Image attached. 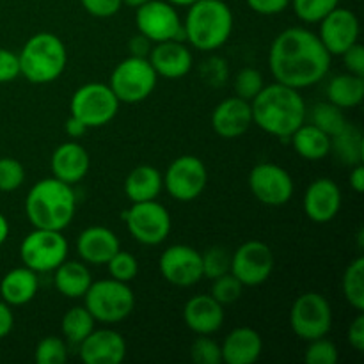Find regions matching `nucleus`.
<instances>
[{
	"instance_id": "obj_43",
	"label": "nucleus",
	"mask_w": 364,
	"mask_h": 364,
	"mask_svg": "<svg viewBox=\"0 0 364 364\" xmlns=\"http://www.w3.org/2000/svg\"><path fill=\"white\" fill-rule=\"evenodd\" d=\"M191 359L198 364H220V345L210 336H198L191 345Z\"/></svg>"
},
{
	"instance_id": "obj_36",
	"label": "nucleus",
	"mask_w": 364,
	"mask_h": 364,
	"mask_svg": "<svg viewBox=\"0 0 364 364\" xmlns=\"http://www.w3.org/2000/svg\"><path fill=\"white\" fill-rule=\"evenodd\" d=\"M201 263H203V277H208V279L213 281L217 279V277L230 272L231 255L226 247L213 245V247L206 249L205 252H201Z\"/></svg>"
},
{
	"instance_id": "obj_15",
	"label": "nucleus",
	"mask_w": 364,
	"mask_h": 364,
	"mask_svg": "<svg viewBox=\"0 0 364 364\" xmlns=\"http://www.w3.org/2000/svg\"><path fill=\"white\" fill-rule=\"evenodd\" d=\"M249 188L259 203L267 206H283L294 196L290 173L272 162H263L249 173Z\"/></svg>"
},
{
	"instance_id": "obj_54",
	"label": "nucleus",
	"mask_w": 364,
	"mask_h": 364,
	"mask_svg": "<svg viewBox=\"0 0 364 364\" xmlns=\"http://www.w3.org/2000/svg\"><path fill=\"white\" fill-rule=\"evenodd\" d=\"M166 2H169L171 6L188 7V6H192V4H194V2H198V0H166Z\"/></svg>"
},
{
	"instance_id": "obj_23",
	"label": "nucleus",
	"mask_w": 364,
	"mask_h": 364,
	"mask_svg": "<svg viewBox=\"0 0 364 364\" xmlns=\"http://www.w3.org/2000/svg\"><path fill=\"white\" fill-rule=\"evenodd\" d=\"M121 249L119 238L112 230L103 226L85 228L77 238V252L89 265H107Z\"/></svg>"
},
{
	"instance_id": "obj_6",
	"label": "nucleus",
	"mask_w": 364,
	"mask_h": 364,
	"mask_svg": "<svg viewBox=\"0 0 364 364\" xmlns=\"http://www.w3.org/2000/svg\"><path fill=\"white\" fill-rule=\"evenodd\" d=\"M82 299L96 322L105 323V326L123 322L135 308V295L128 283H121L112 277L92 281Z\"/></svg>"
},
{
	"instance_id": "obj_39",
	"label": "nucleus",
	"mask_w": 364,
	"mask_h": 364,
	"mask_svg": "<svg viewBox=\"0 0 364 364\" xmlns=\"http://www.w3.org/2000/svg\"><path fill=\"white\" fill-rule=\"evenodd\" d=\"M109 274L112 279L121 281V283H132L139 274V262L132 252L117 251L107 263Z\"/></svg>"
},
{
	"instance_id": "obj_50",
	"label": "nucleus",
	"mask_w": 364,
	"mask_h": 364,
	"mask_svg": "<svg viewBox=\"0 0 364 364\" xmlns=\"http://www.w3.org/2000/svg\"><path fill=\"white\" fill-rule=\"evenodd\" d=\"M14 327V315L13 309L7 302H4L0 299V340H4L6 336H9V333Z\"/></svg>"
},
{
	"instance_id": "obj_9",
	"label": "nucleus",
	"mask_w": 364,
	"mask_h": 364,
	"mask_svg": "<svg viewBox=\"0 0 364 364\" xmlns=\"http://www.w3.org/2000/svg\"><path fill=\"white\" fill-rule=\"evenodd\" d=\"M121 217L127 223L130 237L142 245H160L166 242L173 226L169 212L156 199L132 203Z\"/></svg>"
},
{
	"instance_id": "obj_48",
	"label": "nucleus",
	"mask_w": 364,
	"mask_h": 364,
	"mask_svg": "<svg viewBox=\"0 0 364 364\" xmlns=\"http://www.w3.org/2000/svg\"><path fill=\"white\" fill-rule=\"evenodd\" d=\"M347 340L354 350L358 352L364 350V315L363 313H359V315L354 318V322L350 323V327H348Z\"/></svg>"
},
{
	"instance_id": "obj_52",
	"label": "nucleus",
	"mask_w": 364,
	"mask_h": 364,
	"mask_svg": "<svg viewBox=\"0 0 364 364\" xmlns=\"http://www.w3.org/2000/svg\"><path fill=\"white\" fill-rule=\"evenodd\" d=\"M350 187L354 188L355 194H363L364 191V166L363 164H358V166H352L350 171Z\"/></svg>"
},
{
	"instance_id": "obj_17",
	"label": "nucleus",
	"mask_w": 364,
	"mask_h": 364,
	"mask_svg": "<svg viewBox=\"0 0 364 364\" xmlns=\"http://www.w3.org/2000/svg\"><path fill=\"white\" fill-rule=\"evenodd\" d=\"M320 41L331 55H341L359 39V20L350 9L338 6L320 21Z\"/></svg>"
},
{
	"instance_id": "obj_29",
	"label": "nucleus",
	"mask_w": 364,
	"mask_h": 364,
	"mask_svg": "<svg viewBox=\"0 0 364 364\" xmlns=\"http://www.w3.org/2000/svg\"><path fill=\"white\" fill-rule=\"evenodd\" d=\"M295 153L304 160H322L331 155V137L313 123H302L290 135Z\"/></svg>"
},
{
	"instance_id": "obj_21",
	"label": "nucleus",
	"mask_w": 364,
	"mask_h": 364,
	"mask_svg": "<svg viewBox=\"0 0 364 364\" xmlns=\"http://www.w3.org/2000/svg\"><path fill=\"white\" fill-rule=\"evenodd\" d=\"M252 124V110L251 103L238 96L223 100L219 105L213 109L212 114V128L219 137L223 139H238Z\"/></svg>"
},
{
	"instance_id": "obj_2",
	"label": "nucleus",
	"mask_w": 364,
	"mask_h": 364,
	"mask_svg": "<svg viewBox=\"0 0 364 364\" xmlns=\"http://www.w3.org/2000/svg\"><path fill=\"white\" fill-rule=\"evenodd\" d=\"M251 110L252 124L279 139H290L308 117V107L299 89L279 82L265 85L251 102Z\"/></svg>"
},
{
	"instance_id": "obj_5",
	"label": "nucleus",
	"mask_w": 364,
	"mask_h": 364,
	"mask_svg": "<svg viewBox=\"0 0 364 364\" xmlns=\"http://www.w3.org/2000/svg\"><path fill=\"white\" fill-rule=\"evenodd\" d=\"M20 75L31 84H50L64 73L68 66L66 45L52 32H38L27 39L21 52Z\"/></svg>"
},
{
	"instance_id": "obj_11",
	"label": "nucleus",
	"mask_w": 364,
	"mask_h": 364,
	"mask_svg": "<svg viewBox=\"0 0 364 364\" xmlns=\"http://www.w3.org/2000/svg\"><path fill=\"white\" fill-rule=\"evenodd\" d=\"M290 327L295 336L304 341L327 336L333 327V309L329 301L316 291L299 295L290 309Z\"/></svg>"
},
{
	"instance_id": "obj_25",
	"label": "nucleus",
	"mask_w": 364,
	"mask_h": 364,
	"mask_svg": "<svg viewBox=\"0 0 364 364\" xmlns=\"http://www.w3.org/2000/svg\"><path fill=\"white\" fill-rule=\"evenodd\" d=\"M220 354L226 364H255L263 354V340L251 327H237L224 338Z\"/></svg>"
},
{
	"instance_id": "obj_4",
	"label": "nucleus",
	"mask_w": 364,
	"mask_h": 364,
	"mask_svg": "<svg viewBox=\"0 0 364 364\" xmlns=\"http://www.w3.org/2000/svg\"><path fill=\"white\" fill-rule=\"evenodd\" d=\"M185 41L196 50L213 52L226 45L233 32V13L223 0H198L188 6L183 21Z\"/></svg>"
},
{
	"instance_id": "obj_55",
	"label": "nucleus",
	"mask_w": 364,
	"mask_h": 364,
	"mask_svg": "<svg viewBox=\"0 0 364 364\" xmlns=\"http://www.w3.org/2000/svg\"><path fill=\"white\" fill-rule=\"evenodd\" d=\"M146 2H148V0H123V4H127V6H130V7H135V9Z\"/></svg>"
},
{
	"instance_id": "obj_27",
	"label": "nucleus",
	"mask_w": 364,
	"mask_h": 364,
	"mask_svg": "<svg viewBox=\"0 0 364 364\" xmlns=\"http://www.w3.org/2000/svg\"><path fill=\"white\" fill-rule=\"evenodd\" d=\"M91 270L84 262L64 259L53 270V284L57 291L66 299H82L92 283Z\"/></svg>"
},
{
	"instance_id": "obj_35",
	"label": "nucleus",
	"mask_w": 364,
	"mask_h": 364,
	"mask_svg": "<svg viewBox=\"0 0 364 364\" xmlns=\"http://www.w3.org/2000/svg\"><path fill=\"white\" fill-rule=\"evenodd\" d=\"M295 14L304 23H320L327 14L340 6V0H291Z\"/></svg>"
},
{
	"instance_id": "obj_41",
	"label": "nucleus",
	"mask_w": 364,
	"mask_h": 364,
	"mask_svg": "<svg viewBox=\"0 0 364 364\" xmlns=\"http://www.w3.org/2000/svg\"><path fill=\"white\" fill-rule=\"evenodd\" d=\"M340 354L336 345L326 336L308 341V348L304 352V361L308 364H336Z\"/></svg>"
},
{
	"instance_id": "obj_28",
	"label": "nucleus",
	"mask_w": 364,
	"mask_h": 364,
	"mask_svg": "<svg viewBox=\"0 0 364 364\" xmlns=\"http://www.w3.org/2000/svg\"><path fill=\"white\" fill-rule=\"evenodd\" d=\"M164 188V178L156 167L142 164L132 169L124 180V194L132 203L153 201Z\"/></svg>"
},
{
	"instance_id": "obj_26",
	"label": "nucleus",
	"mask_w": 364,
	"mask_h": 364,
	"mask_svg": "<svg viewBox=\"0 0 364 364\" xmlns=\"http://www.w3.org/2000/svg\"><path fill=\"white\" fill-rule=\"evenodd\" d=\"M38 274L28 267H18L9 270L0 281V297L4 302L13 306H25L38 295Z\"/></svg>"
},
{
	"instance_id": "obj_53",
	"label": "nucleus",
	"mask_w": 364,
	"mask_h": 364,
	"mask_svg": "<svg viewBox=\"0 0 364 364\" xmlns=\"http://www.w3.org/2000/svg\"><path fill=\"white\" fill-rule=\"evenodd\" d=\"M7 237H9V223H7L6 217L0 213V245L7 240Z\"/></svg>"
},
{
	"instance_id": "obj_34",
	"label": "nucleus",
	"mask_w": 364,
	"mask_h": 364,
	"mask_svg": "<svg viewBox=\"0 0 364 364\" xmlns=\"http://www.w3.org/2000/svg\"><path fill=\"white\" fill-rule=\"evenodd\" d=\"M311 123L318 127L320 130L326 132L329 137H333L334 134H338L347 124V119H345L343 109H340V107L331 102H322L313 107Z\"/></svg>"
},
{
	"instance_id": "obj_3",
	"label": "nucleus",
	"mask_w": 364,
	"mask_h": 364,
	"mask_svg": "<svg viewBox=\"0 0 364 364\" xmlns=\"http://www.w3.org/2000/svg\"><path fill=\"white\" fill-rule=\"evenodd\" d=\"M77 212V196L73 185L57 178H45L28 191L25 198V213L32 228L63 231Z\"/></svg>"
},
{
	"instance_id": "obj_10",
	"label": "nucleus",
	"mask_w": 364,
	"mask_h": 364,
	"mask_svg": "<svg viewBox=\"0 0 364 364\" xmlns=\"http://www.w3.org/2000/svg\"><path fill=\"white\" fill-rule=\"evenodd\" d=\"M20 258L36 274L53 272L68 258V242L63 231L34 228L21 242Z\"/></svg>"
},
{
	"instance_id": "obj_47",
	"label": "nucleus",
	"mask_w": 364,
	"mask_h": 364,
	"mask_svg": "<svg viewBox=\"0 0 364 364\" xmlns=\"http://www.w3.org/2000/svg\"><path fill=\"white\" fill-rule=\"evenodd\" d=\"M245 2H247L249 9L255 13L263 14V16H274V14H279L288 9L291 0H245Z\"/></svg>"
},
{
	"instance_id": "obj_1",
	"label": "nucleus",
	"mask_w": 364,
	"mask_h": 364,
	"mask_svg": "<svg viewBox=\"0 0 364 364\" xmlns=\"http://www.w3.org/2000/svg\"><path fill=\"white\" fill-rule=\"evenodd\" d=\"M331 55L318 34L302 27H290L276 36L270 45V73L279 84L306 89L326 78Z\"/></svg>"
},
{
	"instance_id": "obj_40",
	"label": "nucleus",
	"mask_w": 364,
	"mask_h": 364,
	"mask_svg": "<svg viewBox=\"0 0 364 364\" xmlns=\"http://www.w3.org/2000/svg\"><path fill=\"white\" fill-rule=\"evenodd\" d=\"M244 288H245L244 284H242L240 281L233 276V274L228 272V274H224V276L213 279L212 294L210 295H212V297L215 299L219 304L230 306L242 297V294H244Z\"/></svg>"
},
{
	"instance_id": "obj_42",
	"label": "nucleus",
	"mask_w": 364,
	"mask_h": 364,
	"mask_svg": "<svg viewBox=\"0 0 364 364\" xmlns=\"http://www.w3.org/2000/svg\"><path fill=\"white\" fill-rule=\"evenodd\" d=\"M25 180V169L20 160L4 156L0 159V192H14Z\"/></svg>"
},
{
	"instance_id": "obj_45",
	"label": "nucleus",
	"mask_w": 364,
	"mask_h": 364,
	"mask_svg": "<svg viewBox=\"0 0 364 364\" xmlns=\"http://www.w3.org/2000/svg\"><path fill=\"white\" fill-rule=\"evenodd\" d=\"M80 4L91 16L110 18L119 13L123 0H80Z\"/></svg>"
},
{
	"instance_id": "obj_19",
	"label": "nucleus",
	"mask_w": 364,
	"mask_h": 364,
	"mask_svg": "<svg viewBox=\"0 0 364 364\" xmlns=\"http://www.w3.org/2000/svg\"><path fill=\"white\" fill-rule=\"evenodd\" d=\"M148 60L159 77L169 78V80L185 77L191 73L192 66H194L191 48L183 41H176V39L155 43L151 46Z\"/></svg>"
},
{
	"instance_id": "obj_22",
	"label": "nucleus",
	"mask_w": 364,
	"mask_h": 364,
	"mask_svg": "<svg viewBox=\"0 0 364 364\" xmlns=\"http://www.w3.org/2000/svg\"><path fill=\"white\" fill-rule=\"evenodd\" d=\"M185 326L198 336H210L217 333L224 323V306L212 295H194L185 302Z\"/></svg>"
},
{
	"instance_id": "obj_16",
	"label": "nucleus",
	"mask_w": 364,
	"mask_h": 364,
	"mask_svg": "<svg viewBox=\"0 0 364 364\" xmlns=\"http://www.w3.org/2000/svg\"><path fill=\"white\" fill-rule=\"evenodd\" d=\"M160 276L173 287L188 288L203 279L201 252L185 244L167 247L159 259Z\"/></svg>"
},
{
	"instance_id": "obj_32",
	"label": "nucleus",
	"mask_w": 364,
	"mask_h": 364,
	"mask_svg": "<svg viewBox=\"0 0 364 364\" xmlns=\"http://www.w3.org/2000/svg\"><path fill=\"white\" fill-rule=\"evenodd\" d=\"M96 320L85 306H75L64 313L60 320V333L70 343L80 345L95 331Z\"/></svg>"
},
{
	"instance_id": "obj_13",
	"label": "nucleus",
	"mask_w": 364,
	"mask_h": 364,
	"mask_svg": "<svg viewBox=\"0 0 364 364\" xmlns=\"http://www.w3.org/2000/svg\"><path fill=\"white\" fill-rule=\"evenodd\" d=\"M164 187L167 194L181 203L198 199L208 185V169L201 159L194 155L178 156L167 167Z\"/></svg>"
},
{
	"instance_id": "obj_31",
	"label": "nucleus",
	"mask_w": 364,
	"mask_h": 364,
	"mask_svg": "<svg viewBox=\"0 0 364 364\" xmlns=\"http://www.w3.org/2000/svg\"><path fill=\"white\" fill-rule=\"evenodd\" d=\"M364 98V77L354 73L336 75L327 84V102L334 103L340 109H354L361 105Z\"/></svg>"
},
{
	"instance_id": "obj_37",
	"label": "nucleus",
	"mask_w": 364,
	"mask_h": 364,
	"mask_svg": "<svg viewBox=\"0 0 364 364\" xmlns=\"http://www.w3.org/2000/svg\"><path fill=\"white\" fill-rule=\"evenodd\" d=\"M263 87H265V80H263V75L256 68H242L233 80L235 96L249 103L259 95Z\"/></svg>"
},
{
	"instance_id": "obj_44",
	"label": "nucleus",
	"mask_w": 364,
	"mask_h": 364,
	"mask_svg": "<svg viewBox=\"0 0 364 364\" xmlns=\"http://www.w3.org/2000/svg\"><path fill=\"white\" fill-rule=\"evenodd\" d=\"M20 77L18 53L7 48H0V84H9Z\"/></svg>"
},
{
	"instance_id": "obj_14",
	"label": "nucleus",
	"mask_w": 364,
	"mask_h": 364,
	"mask_svg": "<svg viewBox=\"0 0 364 364\" xmlns=\"http://www.w3.org/2000/svg\"><path fill=\"white\" fill-rule=\"evenodd\" d=\"M274 270V252L265 242L249 240L231 255L230 272L244 287H259Z\"/></svg>"
},
{
	"instance_id": "obj_33",
	"label": "nucleus",
	"mask_w": 364,
	"mask_h": 364,
	"mask_svg": "<svg viewBox=\"0 0 364 364\" xmlns=\"http://www.w3.org/2000/svg\"><path fill=\"white\" fill-rule=\"evenodd\" d=\"M343 297L358 313H364V258L359 256L347 265L341 279Z\"/></svg>"
},
{
	"instance_id": "obj_30",
	"label": "nucleus",
	"mask_w": 364,
	"mask_h": 364,
	"mask_svg": "<svg viewBox=\"0 0 364 364\" xmlns=\"http://www.w3.org/2000/svg\"><path fill=\"white\" fill-rule=\"evenodd\" d=\"M331 153L345 166H358L364 162V139L361 128L347 123L331 137Z\"/></svg>"
},
{
	"instance_id": "obj_46",
	"label": "nucleus",
	"mask_w": 364,
	"mask_h": 364,
	"mask_svg": "<svg viewBox=\"0 0 364 364\" xmlns=\"http://www.w3.org/2000/svg\"><path fill=\"white\" fill-rule=\"evenodd\" d=\"M341 57H343V64L348 73L364 77V48L361 43H354L350 48L341 53Z\"/></svg>"
},
{
	"instance_id": "obj_7",
	"label": "nucleus",
	"mask_w": 364,
	"mask_h": 364,
	"mask_svg": "<svg viewBox=\"0 0 364 364\" xmlns=\"http://www.w3.org/2000/svg\"><path fill=\"white\" fill-rule=\"evenodd\" d=\"M159 75L148 57H127L114 68L109 87L119 103H141L153 95Z\"/></svg>"
},
{
	"instance_id": "obj_12",
	"label": "nucleus",
	"mask_w": 364,
	"mask_h": 364,
	"mask_svg": "<svg viewBox=\"0 0 364 364\" xmlns=\"http://www.w3.org/2000/svg\"><path fill=\"white\" fill-rule=\"evenodd\" d=\"M135 23L142 36L155 43L171 41H185L183 21L180 20V14L166 0H148L146 4L137 7L135 13Z\"/></svg>"
},
{
	"instance_id": "obj_38",
	"label": "nucleus",
	"mask_w": 364,
	"mask_h": 364,
	"mask_svg": "<svg viewBox=\"0 0 364 364\" xmlns=\"http://www.w3.org/2000/svg\"><path fill=\"white\" fill-rule=\"evenodd\" d=\"M38 364H63L68 359L66 341L59 336H46L38 343L34 352Z\"/></svg>"
},
{
	"instance_id": "obj_24",
	"label": "nucleus",
	"mask_w": 364,
	"mask_h": 364,
	"mask_svg": "<svg viewBox=\"0 0 364 364\" xmlns=\"http://www.w3.org/2000/svg\"><path fill=\"white\" fill-rule=\"evenodd\" d=\"M89 164H91L89 153L80 142L75 141L60 144L52 153V160H50L53 178L68 185H77L78 181L84 180L89 171Z\"/></svg>"
},
{
	"instance_id": "obj_18",
	"label": "nucleus",
	"mask_w": 364,
	"mask_h": 364,
	"mask_svg": "<svg viewBox=\"0 0 364 364\" xmlns=\"http://www.w3.org/2000/svg\"><path fill=\"white\" fill-rule=\"evenodd\" d=\"M341 191L331 178H316L306 188L302 206L304 213L316 224L331 223L341 208Z\"/></svg>"
},
{
	"instance_id": "obj_20",
	"label": "nucleus",
	"mask_w": 364,
	"mask_h": 364,
	"mask_svg": "<svg viewBox=\"0 0 364 364\" xmlns=\"http://www.w3.org/2000/svg\"><path fill=\"white\" fill-rule=\"evenodd\" d=\"M80 359L85 364H119L127 358V341L114 329H96L82 341Z\"/></svg>"
},
{
	"instance_id": "obj_8",
	"label": "nucleus",
	"mask_w": 364,
	"mask_h": 364,
	"mask_svg": "<svg viewBox=\"0 0 364 364\" xmlns=\"http://www.w3.org/2000/svg\"><path fill=\"white\" fill-rule=\"evenodd\" d=\"M71 116L78 117L87 128H102L116 117L119 100L109 84L91 82L73 92L70 102Z\"/></svg>"
},
{
	"instance_id": "obj_51",
	"label": "nucleus",
	"mask_w": 364,
	"mask_h": 364,
	"mask_svg": "<svg viewBox=\"0 0 364 364\" xmlns=\"http://www.w3.org/2000/svg\"><path fill=\"white\" fill-rule=\"evenodd\" d=\"M87 130L89 128L85 127V124L82 123L78 117L71 116V114H70V117L66 119V123H64V132H66L71 139H80Z\"/></svg>"
},
{
	"instance_id": "obj_49",
	"label": "nucleus",
	"mask_w": 364,
	"mask_h": 364,
	"mask_svg": "<svg viewBox=\"0 0 364 364\" xmlns=\"http://www.w3.org/2000/svg\"><path fill=\"white\" fill-rule=\"evenodd\" d=\"M151 46L153 43L146 36H142L141 32L128 41V50H130V55L134 57H148L149 52H151Z\"/></svg>"
}]
</instances>
